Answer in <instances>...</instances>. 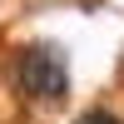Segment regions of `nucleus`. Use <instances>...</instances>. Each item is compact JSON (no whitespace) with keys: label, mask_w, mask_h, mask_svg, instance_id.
<instances>
[{"label":"nucleus","mask_w":124,"mask_h":124,"mask_svg":"<svg viewBox=\"0 0 124 124\" xmlns=\"http://www.w3.org/2000/svg\"><path fill=\"white\" fill-rule=\"evenodd\" d=\"M75 124H119V119L109 114V109H85V114H79Z\"/></svg>","instance_id":"2"},{"label":"nucleus","mask_w":124,"mask_h":124,"mask_svg":"<svg viewBox=\"0 0 124 124\" xmlns=\"http://www.w3.org/2000/svg\"><path fill=\"white\" fill-rule=\"evenodd\" d=\"M20 89L35 99H65L70 94V65L55 45H30L20 55Z\"/></svg>","instance_id":"1"}]
</instances>
